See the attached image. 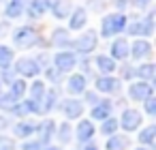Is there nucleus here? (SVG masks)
<instances>
[{
  "mask_svg": "<svg viewBox=\"0 0 156 150\" xmlns=\"http://www.w3.org/2000/svg\"><path fill=\"white\" fill-rule=\"evenodd\" d=\"M126 24V15L122 13H113V15H107L101 24V30H103V37H113L115 32H120Z\"/></svg>",
  "mask_w": 156,
  "mask_h": 150,
  "instance_id": "f257e3e1",
  "label": "nucleus"
},
{
  "mask_svg": "<svg viewBox=\"0 0 156 150\" xmlns=\"http://www.w3.org/2000/svg\"><path fill=\"white\" fill-rule=\"evenodd\" d=\"M37 39H39V32L30 26H24V28L15 30V35H13V41L20 47H30L32 43H37Z\"/></svg>",
  "mask_w": 156,
  "mask_h": 150,
  "instance_id": "f03ea898",
  "label": "nucleus"
},
{
  "mask_svg": "<svg viewBox=\"0 0 156 150\" xmlns=\"http://www.w3.org/2000/svg\"><path fill=\"white\" fill-rule=\"evenodd\" d=\"M154 32V13H147L143 20L135 22L130 26V35H143V37H150Z\"/></svg>",
  "mask_w": 156,
  "mask_h": 150,
  "instance_id": "7ed1b4c3",
  "label": "nucleus"
},
{
  "mask_svg": "<svg viewBox=\"0 0 156 150\" xmlns=\"http://www.w3.org/2000/svg\"><path fill=\"white\" fill-rule=\"evenodd\" d=\"M128 94L133 101H145L152 97V86L145 84V82H137V84H130L128 88Z\"/></svg>",
  "mask_w": 156,
  "mask_h": 150,
  "instance_id": "20e7f679",
  "label": "nucleus"
},
{
  "mask_svg": "<svg viewBox=\"0 0 156 150\" xmlns=\"http://www.w3.org/2000/svg\"><path fill=\"white\" fill-rule=\"evenodd\" d=\"M122 129L124 131H135L139 124H141V116L137 109H124L122 112V120H120Z\"/></svg>",
  "mask_w": 156,
  "mask_h": 150,
  "instance_id": "39448f33",
  "label": "nucleus"
},
{
  "mask_svg": "<svg viewBox=\"0 0 156 150\" xmlns=\"http://www.w3.org/2000/svg\"><path fill=\"white\" fill-rule=\"evenodd\" d=\"M15 69H17V73H22V75H26V77H32V75L39 73L41 67H39V62L32 60V58H20L17 64H15Z\"/></svg>",
  "mask_w": 156,
  "mask_h": 150,
  "instance_id": "423d86ee",
  "label": "nucleus"
},
{
  "mask_svg": "<svg viewBox=\"0 0 156 150\" xmlns=\"http://www.w3.org/2000/svg\"><path fill=\"white\" fill-rule=\"evenodd\" d=\"M94 47H96V35H94V32H86V35H81V37L75 41V49H77V52L88 54V52H92Z\"/></svg>",
  "mask_w": 156,
  "mask_h": 150,
  "instance_id": "0eeeda50",
  "label": "nucleus"
},
{
  "mask_svg": "<svg viewBox=\"0 0 156 150\" xmlns=\"http://www.w3.org/2000/svg\"><path fill=\"white\" fill-rule=\"evenodd\" d=\"M54 62H56L58 71H69V69L75 67V56L71 52H60V54H56Z\"/></svg>",
  "mask_w": 156,
  "mask_h": 150,
  "instance_id": "6e6552de",
  "label": "nucleus"
},
{
  "mask_svg": "<svg viewBox=\"0 0 156 150\" xmlns=\"http://www.w3.org/2000/svg\"><path fill=\"white\" fill-rule=\"evenodd\" d=\"M130 54H133L137 60H141V58H150V56H152V45H150L147 41H143V39H141V41H135Z\"/></svg>",
  "mask_w": 156,
  "mask_h": 150,
  "instance_id": "1a4fd4ad",
  "label": "nucleus"
},
{
  "mask_svg": "<svg viewBox=\"0 0 156 150\" xmlns=\"http://www.w3.org/2000/svg\"><path fill=\"white\" fill-rule=\"evenodd\" d=\"M66 88H69V92H71V94L83 92V90H86V77H83V75H79V73L71 75V77H69V84H66Z\"/></svg>",
  "mask_w": 156,
  "mask_h": 150,
  "instance_id": "9d476101",
  "label": "nucleus"
},
{
  "mask_svg": "<svg viewBox=\"0 0 156 150\" xmlns=\"http://www.w3.org/2000/svg\"><path fill=\"white\" fill-rule=\"evenodd\" d=\"M62 109H64L66 118H79L81 112H83V105H81V101H77V99H69Z\"/></svg>",
  "mask_w": 156,
  "mask_h": 150,
  "instance_id": "9b49d317",
  "label": "nucleus"
},
{
  "mask_svg": "<svg viewBox=\"0 0 156 150\" xmlns=\"http://www.w3.org/2000/svg\"><path fill=\"white\" fill-rule=\"evenodd\" d=\"M86 20H88V13H86L83 9H75L73 15H71V22H69L71 30H79V28H83Z\"/></svg>",
  "mask_w": 156,
  "mask_h": 150,
  "instance_id": "f8f14e48",
  "label": "nucleus"
},
{
  "mask_svg": "<svg viewBox=\"0 0 156 150\" xmlns=\"http://www.w3.org/2000/svg\"><path fill=\"white\" fill-rule=\"evenodd\" d=\"M128 54H130V52H128V43H126L124 39H118V41H113V45H111V56H113V58H120V60H124Z\"/></svg>",
  "mask_w": 156,
  "mask_h": 150,
  "instance_id": "ddd939ff",
  "label": "nucleus"
},
{
  "mask_svg": "<svg viewBox=\"0 0 156 150\" xmlns=\"http://www.w3.org/2000/svg\"><path fill=\"white\" fill-rule=\"evenodd\" d=\"M118 88H120V82L113 77H101L96 82V90H101V92H115Z\"/></svg>",
  "mask_w": 156,
  "mask_h": 150,
  "instance_id": "4468645a",
  "label": "nucleus"
},
{
  "mask_svg": "<svg viewBox=\"0 0 156 150\" xmlns=\"http://www.w3.org/2000/svg\"><path fill=\"white\" fill-rule=\"evenodd\" d=\"M92 135H94V124H92L90 120H81L79 126H77V137H79L81 141H88Z\"/></svg>",
  "mask_w": 156,
  "mask_h": 150,
  "instance_id": "2eb2a0df",
  "label": "nucleus"
},
{
  "mask_svg": "<svg viewBox=\"0 0 156 150\" xmlns=\"http://www.w3.org/2000/svg\"><path fill=\"white\" fill-rule=\"evenodd\" d=\"M96 67H98V71H101V73L109 75V73H113L115 62H113V58H111V56H98V58H96Z\"/></svg>",
  "mask_w": 156,
  "mask_h": 150,
  "instance_id": "dca6fc26",
  "label": "nucleus"
},
{
  "mask_svg": "<svg viewBox=\"0 0 156 150\" xmlns=\"http://www.w3.org/2000/svg\"><path fill=\"white\" fill-rule=\"evenodd\" d=\"M109 112H111V103L103 101L101 105H94V109H92V118H96V120H105V118H109Z\"/></svg>",
  "mask_w": 156,
  "mask_h": 150,
  "instance_id": "f3484780",
  "label": "nucleus"
},
{
  "mask_svg": "<svg viewBox=\"0 0 156 150\" xmlns=\"http://www.w3.org/2000/svg\"><path fill=\"white\" fill-rule=\"evenodd\" d=\"M13 62V49L7 45H0V67L9 69V64Z\"/></svg>",
  "mask_w": 156,
  "mask_h": 150,
  "instance_id": "a211bd4d",
  "label": "nucleus"
},
{
  "mask_svg": "<svg viewBox=\"0 0 156 150\" xmlns=\"http://www.w3.org/2000/svg\"><path fill=\"white\" fill-rule=\"evenodd\" d=\"M37 131V124L34 122H20L17 126H15V135H20V137H28V135H32Z\"/></svg>",
  "mask_w": 156,
  "mask_h": 150,
  "instance_id": "6ab92c4d",
  "label": "nucleus"
},
{
  "mask_svg": "<svg viewBox=\"0 0 156 150\" xmlns=\"http://www.w3.org/2000/svg\"><path fill=\"white\" fill-rule=\"evenodd\" d=\"M45 9H47L45 0H32L30 7H28V13H30L32 17H39V15H43V13H45Z\"/></svg>",
  "mask_w": 156,
  "mask_h": 150,
  "instance_id": "aec40b11",
  "label": "nucleus"
},
{
  "mask_svg": "<svg viewBox=\"0 0 156 150\" xmlns=\"http://www.w3.org/2000/svg\"><path fill=\"white\" fill-rule=\"evenodd\" d=\"M37 129H39V133H41V141H47V139L54 135V129H56V126H54L51 120H45V122H43L41 126H37Z\"/></svg>",
  "mask_w": 156,
  "mask_h": 150,
  "instance_id": "412c9836",
  "label": "nucleus"
},
{
  "mask_svg": "<svg viewBox=\"0 0 156 150\" xmlns=\"http://www.w3.org/2000/svg\"><path fill=\"white\" fill-rule=\"evenodd\" d=\"M30 94H32V101H34V103L43 101V94H45V84H43V82H34V84H32V88H30Z\"/></svg>",
  "mask_w": 156,
  "mask_h": 150,
  "instance_id": "4be33fe9",
  "label": "nucleus"
},
{
  "mask_svg": "<svg viewBox=\"0 0 156 150\" xmlns=\"http://www.w3.org/2000/svg\"><path fill=\"white\" fill-rule=\"evenodd\" d=\"M115 129H118V120H115V118H105V120H103V126H101L103 135H113Z\"/></svg>",
  "mask_w": 156,
  "mask_h": 150,
  "instance_id": "5701e85b",
  "label": "nucleus"
},
{
  "mask_svg": "<svg viewBox=\"0 0 156 150\" xmlns=\"http://www.w3.org/2000/svg\"><path fill=\"white\" fill-rule=\"evenodd\" d=\"M137 75L139 77H143V79H152L154 77V64H141V67H137Z\"/></svg>",
  "mask_w": 156,
  "mask_h": 150,
  "instance_id": "b1692460",
  "label": "nucleus"
},
{
  "mask_svg": "<svg viewBox=\"0 0 156 150\" xmlns=\"http://www.w3.org/2000/svg\"><path fill=\"white\" fill-rule=\"evenodd\" d=\"M154 133H156V126H147L139 133V141L141 144H152L154 141Z\"/></svg>",
  "mask_w": 156,
  "mask_h": 150,
  "instance_id": "393cba45",
  "label": "nucleus"
},
{
  "mask_svg": "<svg viewBox=\"0 0 156 150\" xmlns=\"http://www.w3.org/2000/svg\"><path fill=\"white\" fill-rule=\"evenodd\" d=\"M54 9V15L56 17H66V11H69V2L66 0H58V2L51 7Z\"/></svg>",
  "mask_w": 156,
  "mask_h": 150,
  "instance_id": "a878e982",
  "label": "nucleus"
},
{
  "mask_svg": "<svg viewBox=\"0 0 156 150\" xmlns=\"http://www.w3.org/2000/svg\"><path fill=\"white\" fill-rule=\"evenodd\" d=\"M51 41H54L56 45H66V41H69V35H66V30H62V28L54 30V35H51Z\"/></svg>",
  "mask_w": 156,
  "mask_h": 150,
  "instance_id": "bb28decb",
  "label": "nucleus"
},
{
  "mask_svg": "<svg viewBox=\"0 0 156 150\" xmlns=\"http://www.w3.org/2000/svg\"><path fill=\"white\" fill-rule=\"evenodd\" d=\"M126 144H128L126 137H111V139L107 141V150H122Z\"/></svg>",
  "mask_w": 156,
  "mask_h": 150,
  "instance_id": "cd10ccee",
  "label": "nucleus"
},
{
  "mask_svg": "<svg viewBox=\"0 0 156 150\" xmlns=\"http://www.w3.org/2000/svg\"><path fill=\"white\" fill-rule=\"evenodd\" d=\"M15 99H20V97H24L26 94V82L24 79H15L13 82V92H11Z\"/></svg>",
  "mask_w": 156,
  "mask_h": 150,
  "instance_id": "c85d7f7f",
  "label": "nucleus"
},
{
  "mask_svg": "<svg viewBox=\"0 0 156 150\" xmlns=\"http://www.w3.org/2000/svg\"><path fill=\"white\" fill-rule=\"evenodd\" d=\"M9 17H17L20 13H22V0H13V2L7 7V11H5Z\"/></svg>",
  "mask_w": 156,
  "mask_h": 150,
  "instance_id": "c756f323",
  "label": "nucleus"
},
{
  "mask_svg": "<svg viewBox=\"0 0 156 150\" xmlns=\"http://www.w3.org/2000/svg\"><path fill=\"white\" fill-rule=\"evenodd\" d=\"M69 139H71V124L64 122L60 126V141H69Z\"/></svg>",
  "mask_w": 156,
  "mask_h": 150,
  "instance_id": "7c9ffc66",
  "label": "nucleus"
},
{
  "mask_svg": "<svg viewBox=\"0 0 156 150\" xmlns=\"http://www.w3.org/2000/svg\"><path fill=\"white\" fill-rule=\"evenodd\" d=\"M0 150H15V141L9 137H0Z\"/></svg>",
  "mask_w": 156,
  "mask_h": 150,
  "instance_id": "2f4dec72",
  "label": "nucleus"
},
{
  "mask_svg": "<svg viewBox=\"0 0 156 150\" xmlns=\"http://www.w3.org/2000/svg\"><path fill=\"white\" fill-rule=\"evenodd\" d=\"M145 112L150 114V116H154L156 114V101L150 97V99H145Z\"/></svg>",
  "mask_w": 156,
  "mask_h": 150,
  "instance_id": "473e14b6",
  "label": "nucleus"
},
{
  "mask_svg": "<svg viewBox=\"0 0 156 150\" xmlns=\"http://www.w3.org/2000/svg\"><path fill=\"white\" fill-rule=\"evenodd\" d=\"M86 101H88V103H92V105H96V101H98V99H96V94H94V92H88V94H86Z\"/></svg>",
  "mask_w": 156,
  "mask_h": 150,
  "instance_id": "72a5a7b5",
  "label": "nucleus"
},
{
  "mask_svg": "<svg viewBox=\"0 0 156 150\" xmlns=\"http://www.w3.org/2000/svg\"><path fill=\"white\" fill-rule=\"evenodd\" d=\"M41 148V144H37V141H32V144H24V150H39Z\"/></svg>",
  "mask_w": 156,
  "mask_h": 150,
  "instance_id": "f704fd0d",
  "label": "nucleus"
},
{
  "mask_svg": "<svg viewBox=\"0 0 156 150\" xmlns=\"http://www.w3.org/2000/svg\"><path fill=\"white\" fill-rule=\"evenodd\" d=\"M150 2H152V0H135V5H137L139 9H143V7H147Z\"/></svg>",
  "mask_w": 156,
  "mask_h": 150,
  "instance_id": "c9c22d12",
  "label": "nucleus"
},
{
  "mask_svg": "<svg viewBox=\"0 0 156 150\" xmlns=\"http://www.w3.org/2000/svg\"><path fill=\"white\" fill-rule=\"evenodd\" d=\"M83 150H98V148H96V146H94V144H90V146H86V148H83Z\"/></svg>",
  "mask_w": 156,
  "mask_h": 150,
  "instance_id": "e433bc0d",
  "label": "nucleus"
},
{
  "mask_svg": "<svg viewBox=\"0 0 156 150\" xmlns=\"http://www.w3.org/2000/svg\"><path fill=\"white\" fill-rule=\"evenodd\" d=\"M7 124H9V122H7V120H5V118H0V126H2V129H5V126H7Z\"/></svg>",
  "mask_w": 156,
  "mask_h": 150,
  "instance_id": "4c0bfd02",
  "label": "nucleus"
},
{
  "mask_svg": "<svg viewBox=\"0 0 156 150\" xmlns=\"http://www.w3.org/2000/svg\"><path fill=\"white\" fill-rule=\"evenodd\" d=\"M0 90H2V79H0Z\"/></svg>",
  "mask_w": 156,
  "mask_h": 150,
  "instance_id": "58836bf2",
  "label": "nucleus"
},
{
  "mask_svg": "<svg viewBox=\"0 0 156 150\" xmlns=\"http://www.w3.org/2000/svg\"><path fill=\"white\" fill-rule=\"evenodd\" d=\"M137 150H145V148H137Z\"/></svg>",
  "mask_w": 156,
  "mask_h": 150,
  "instance_id": "ea45409f",
  "label": "nucleus"
}]
</instances>
